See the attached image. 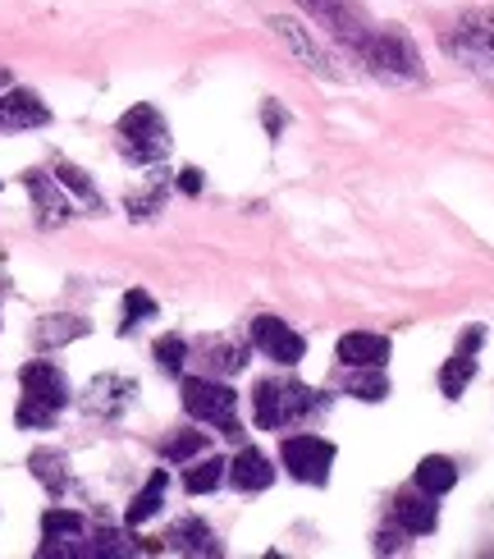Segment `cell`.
Returning a JSON list of instances; mask_svg holds the SVG:
<instances>
[{
  "label": "cell",
  "mask_w": 494,
  "mask_h": 559,
  "mask_svg": "<svg viewBox=\"0 0 494 559\" xmlns=\"http://www.w3.org/2000/svg\"><path fill=\"white\" fill-rule=\"evenodd\" d=\"M325 408V394L298 381H256L252 390V423L262 431H289Z\"/></svg>",
  "instance_id": "1"
},
{
  "label": "cell",
  "mask_w": 494,
  "mask_h": 559,
  "mask_svg": "<svg viewBox=\"0 0 494 559\" xmlns=\"http://www.w3.org/2000/svg\"><path fill=\"white\" fill-rule=\"evenodd\" d=\"M120 138H115V147H120V156L129 160V166H156V160L170 156V129H165L160 110L137 102L133 110L120 115V129H115Z\"/></svg>",
  "instance_id": "2"
},
{
  "label": "cell",
  "mask_w": 494,
  "mask_h": 559,
  "mask_svg": "<svg viewBox=\"0 0 494 559\" xmlns=\"http://www.w3.org/2000/svg\"><path fill=\"white\" fill-rule=\"evenodd\" d=\"M183 413L193 423L220 427L225 436H243L239 427V390L216 377H183Z\"/></svg>",
  "instance_id": "3"
},
{
  "label": "cell",
  "mask_w": 494,
  "mask_h": 559,
  "mask_svg": "<svg viewBox=\"0 0 494 559\" xmlns=\"http://www.w3.org/2000/svg\"><path fill=\"white\" fill-rule=\"evenodd\" d=\"M358 60L371 69V74H381V79H389V83H417V79H421V56H417V46H412L403 33H394V28H375V33L362 41Z\"/></svg>",
  "instance_id": "4"
},
{
  "label": "cell",
  "mask_w": 494,
  "mask_h": 559,
  "mask_svg": "<svg viewBox=\"0 0 494 559\" xmlns=\"http://www.w3.org/2000/svg\"><path fill=\"white\" fill-rule=\"evenodd\" d=\"M41 559H83L92 555V532H87V519L79 509H46L41 514V546H37Z\"/></svg>",
  "instance_id": "5"
},
{
  "label": "cell",
  "mask_w": 494,
  "mask_h": 559,
  "mask_svg": "<svg viewBox=\"0 0 494 559\" xmlns=\"http://www.w3.org/2000/svg\"><path fill=\"white\" fill-rule=\"evenodd\" d=\"M279 463H285V473L293 481H308V486H325L329 481V468H335V445H329L325 436H285V445H279Z\"/></svg>",
  "instance_id": "6"
},
{
  "label": "cell",
  "mask_w": 494,
  "mask_h": 559,
  "mask_svg": "<svg viewBox=\"0 0 494 559\" xmlns=\"http://www.w3.org/2000/svg\"><path fill=\"white\" fill-rule=\"evenodd\" d=\"M298 5L308 10V14L321 23V28H325L329 37H335V41H344L352 56H358V51H362V41L375 33L371 23L362 19L358 0H298Z\"/></svg>",
  "instance_id": "7"
},
{
  "label": "cell",
  "mask_w": 494,
  "mask_h": 559,
  "mask_svg": "<svg viewBox=\"0 0 494 559\" xmlns=\"http://www.w3.org/2000/svg\"><path fill=\"white\" fill-rule=\"evenodd\" d=\"M248 340H252L256 354H266L279 367H298L302 358H308V340H302L293 325L279 321V317H252Z\"/></svg>",
  "instance_id": "8"
},
{
  "label": "cell",
  "mask_w": 494,
  "mask_h": 559,
  "mask_svg": "<svg viewBox=\"0 0 494 559\" xmlns=\"http://www.w3.org/2000/svg\"><path fill=\"white\" fill-rule=\"evenodd\" d=\"M449 51L467 64L494 69V10H467L449 33Z\"/></svg>",
  "instance_id": "9"
},
{
  "label": "cell",
  "mask_w": 494,
  "mask_h": 559,
  "mask_svg": "<svg viewBox=\"0 0 494 559\" xmlns=\"http://www.w3.org/2000/svg\"><path fill=\"white\" fill-rule=\"evenodd\" d=\"M133 400H137V381L120 377V371H106V377H92V385L83 390V413L115 423V417H124L133 408Z\"/></svg>",
  "instance_id": "10"
},
{
  "label": "cell",
  "mask_w": 494,
  "mask_h": 559,
  "mask_svg": "<svg viewBox=\"0 0 494 559\" xmlns=\"http://www.w3.org/2000/svg\"><path fill=\"white\" fill-rule=\"evenodd\" d=\"M485 344V325H472L458 348H454V358L439 367V390H444V400H462L467 385L477 381V348Z\"/></svg>",
  "instance_id": "11"
},
{
  "label": "cell",
  "mask_w": 494,
  "mask_h": 559,
  "mask_svg": "<svg viewBox=\"0 0 494 559\" xmlns=\"http://www.w3.org/2000/svg\"><path fill=\"white\" fill-rule=\"evenodd\" d=\"M19 385L28 400H41V404H51V408H69V400H74V390H69V377L56 367V362H23L19 367Z\"/></svg>",
  "instance_id": "12"
},
{
  "label": "cell",
  "mask_w": 494,
  "mask_h": 559,
  "mask_svg": "<svg viewBox=\"0 0 494 559\" xmlns=\"http://www.w3.org/2000/svg\"><path fill=\"white\" fill-rule=\"evenodd\" d=\"M51 124V110L37 92L28 87H5L0 92V133H23V129H46Z\"/></svg>",
  "instance_id": "13"
},
{
  "label": "cell",
  "mask_w": 494,
  "mask_h": 559,
  "mask_svg": "<svg viewBox=\"0 0 494 559\" xmlns=\"http://www.w3.org/2000/svg\"><path fill=\"white\" fill-rule=\"evenodd\" d=\"M270 33H275L279 41L289 46V56H293L298 64H308L312 74H325V79H335V64H329V56L321 51V41H316V37H312L308 28H302L298 19H285V14H275V19H270Z\"/></svg>",
  "instance_id": "14"
},
{
  "label": "cell",
  "mask_w": 494,
  "mask_h": 559,
  "mask_svg": "<svg viewBox=\"0 0 494 559\" xmlns=\"http://www.w3.org/2000/svg\"><path fill=\"white\" fill-rule=\"evenodd\" d=\"M229 486L233 491H243V496H262L275 486V468H270V459L262 450H239L229 459Z\"/></svg>",
  "instance_id": "15"
},
{
  "label": "cell",
  "mask_w": 494,
  "mask_h": 559,
  "mask_svg": "<svg viewBox=\"0 0 494 559\" xmlns=\"http://www.w3.org/2000/svg\"><path fill=\"white\" fill-rule=\"evenodd\" d=\"M23 189L33 193V202H37V212H41V225H60V221H69V198H64V183L56 179V175H46V170H23Z\"/></svg>",
  "instance_id": "16"
},
{
  "label": "cell",
  "mask_w": 494,
  "mask_h": 559,
  "mask_svg": "<svg viewBox=\"0 0 494 559\" xmlns=\"http://www.w3.org/2000/svg\"><path fill=\"white\" fill-rule=\"evenodd\" d=\"M165 546H170L174 555H197V559L225 550L220 537H216V527H210L206 519H179L170 532H165Z\"/></svg>",
  "instance_id": "17"
},
{
  "label": "cell",
  "mask_w": 494,
  "mask_h": 559,
  "mask_svg": "<svg viewBox=\"0 0 494 559\" xmlns=\"http://www.w3.org/2000/svg\"><path fill=\"white\" fill-rule=\"evenodd\" d=\"M394 523L408 532V537H431V532L439 527V504L435 496L417 491V496H398L394 500Z\"/></svg>",
  "instance_id": "18"
},
{
  "label": "cell",
  "mask_w": 494,
  "mask_h": 559,
  "mask_svg": "<svg viewBox=\"0 0 494 559\" xmlns=\"http://www.w3.org/2000/svg\"><path fill=\"white\" fill-rule=\"evenodd\" d=\"M335 358L344 367H385L389 362V340L385 335H371V331H348L335 348Z\"/></svg>",
  "instance_id": "19"
},
{
  "label": "cell",
  "mask_w": 494,
  "mask_h": 559,
  "mask_svg": "<svg viewBox=\"0 0 494 559\" xmlns=\"http://www.w3.org/2000/svg\"><path fill=\"white\" fill-rule=\"evenodd\" d=\"M412 481H417V491H426V496H449L454 486H458V463L454 459H444V454H426L417 463V473H412Z\"/></svg>",
  "instance_id": "20"
},
{
  "label": "cell",
  "mask_w": 494,
  "mask_h": 559,
  "mask_svg": "<svg viewBox=\"0 0 494 559\" xmlns=\"http://www.w3.org/2000/svg\"><path fill=\"white\" fill-rule=\"evenodd\" d=\"M165 491H170V473L156 468V473L147 477L143 491H137V496L129 500V514H124V523H129V527H143V523H152V519L160 514V504H165Z\"/></svg>",
  "instance_id": "21"
},
{
  "label": "cell",
  "mask_w": 494,
  "mask_h": 559,
  "mask_svg": "<svg viewBox=\"0 0 494 559\" xmlns=\"http://www.w3.org/2000/svg\"><path fill=\"white\" fill-rule=\"evenodd\" d=\"M225 481H229V459H220V454L197 459V463L183 468V491L188 496H210V491H220Z\"/></svg>",
  "instance_id": "22"
},
{
  "label": "cell",
  "mask_w": 494,
  "mask_h": 559,
  "mask_svg": "<svg viewBox=\"0 0 494 559\" xmlns=\"http://www.w3.org/2000/svg\"><path fill=\"white\" fill-rule=\"evenodd\" d=\"M344 390L352 394V400H362V404H381V400H389L385 367H348Z\"/></svg>",
  "instance_id": "23"
},
{
  "label": "cell",
  "mask_w": 494,
  "mask_h": 559,
  "mask_svg": "<svg viewBox=\"0 0 494 559\" xmlns=\"http://www.w3.org/2000/svg\"><path fill=\"white\" fill-rule=\"evenodd\" d=\"M28 468H33V477L51 496H64V486H69V459L60 450H33L28 454Z\"/></svg>",
  "instance_id": "24"
},
{
  "label": "cell",
  "mask_w": 494,
  "mask_h": 559,
  "mask_svg": "<svg viewBox=\"0 0 494 559\" xmlns=\"http://www.w3.org/2000/svg\"><path fill=\"white\" fill-rule=\"evenodd\" d=\"M133 555H147V550L137 546L129 532H120V527H97L92 532V555L87 559H133Z\"/></svg>",
  "instance_id": "25"
},
{
  "label": "cell",
  "mask_w": 494,
  "mask_h": 559,
  "mask_svg": "<svg viewBox=\"0 0 494 559\" xmlns=\"http://www.w3.org/2000/svg\"><path fill=\"white\" fill-rule=\"evenodd\" d=\"M87 331H92V325L83 317H41L37 321V344L41 348H60L69 340H83Z\"/></svg>",
  "instance_id": "26"
},
{
  "label": "cell",
  "mask_w": 494,
  "mask_h": 559,
  "mask_svg": "<svg viewBox=\"0 0 494 559\" xmlns=\"http://www.w3.org/2000/svg\"><path fill=\"white\" fill-rule=\"evenodd\" d=\"M206 367L220 371V377H233V371L248 367V344H233V340H216L206 348Z\"/></svg>",
  "instance_id": "27"
},
{
  "label": "cell",
  "mask_w": 494,
  "mask_h": 559,
  "mask_svg": "<svg viewBox=\"0 0 494 559\" xmlns=\"http://www.w3.org/2000/svg\"><path fill=\"white\" fill-rule=\"evenodd\" d=\"M56 179L64 183L69 193H79V198L92 206V212H106V202H101V193H97V183L87 179V170H79V166H69V160H60V166H56Z\"/></svg>",
  "instance_id": "28"
},
{
  "label": "cell",
  "mask_w": 494,
  "mask_h": 559,
  "mask_svg": "<svg viewBox=\"0 0 494 559\" xmlns=\"http://www.w3.org/2000/svg\"><path fill=\"white\" fill-rule=\"evenodd\" d=\"M206 445H210L206 431H179V436H170V440H165V445H160V459H165V463H174V468H179V463L197 459Z\"/></svg>",
  "instance_id": "29"
},
{
  "label": "cell",
  "mask_w": 494,
  "mask_h": 559,
  "mask_svg": "<svg viewBox=\"0 0 494 559\" xmlns=\"http://www.w3.org/2000/svg\"><path fill=\"white\" fill-rule=\"evenodd\" d=\"M56 417H60V408L41 404V400H28V394H23L19 408H14L19 431H46V427H56Z\"/></svg>",
  "instance_id": "30"
},
{
  "label": "cell",
  "mask_w": 494,
  "mask_h": 559,
  "mask_svg": "<svg viewBox=\"0 0 494 559\" xmlns=\"http://www.w3.org/2000/svg\"><path fill=\"white\" fill-rule=\"evenodd\" d=\"M152 354H156V367H160V371L179 377V371L188 367V340H183V335H160Z\"/></svg>",
  "instance_id": "31"
},
{
  "label": "cell",
  "mask_w": 494,
  "mask_h": 559,
  "mask_svg": "<svg viewBox=\"0 0 494 559\" xmlns=\"http://www.w3.org/2000/svg\"><path fill=\"white\" fill-rule=\"evenodd\" d=\"M160 308H156V298L147 294V289H129L124 294V325H120V335H129L133 325H143V321H152Z\"/></svg>",
  "instance_id": "32"
},
{
  "label": "cell",
  "mask_w": 494,
  "mask_h": 559,
  "mask_svg": "<svg viewBox=\"0 0 494 559\" xmlns=\"http://www.w3.org/2000/svg\"><path fill=\"white\" fill-rule=\"evenodd\" d=\"M160 202H165V189H156V193H143V198H129V216L137 221V216H143V221H152L156 212H160Z\"/></svg>",
  "instance_id": "33"
},
{
  "label": "cell",
  "mask_w": 494,
  "mask_h": 559,
  "mask_svg": "<svg viewBox=\"0 0 494 559\" xmlns=\"http://www.w3.org/2000/svg\"><path fill=\"white\" fill-rule=\"evenodd\" d=\"M403 537H408V532L394 523V532H381V537H375V550H381V555H389V550H403Z\"/></svg>",
  "instance_id": "34"
},
{
  "label": "cell",
  "mask_w": 494,
  "mask_h": 559,
  "mask_svg": "<svg viewBox=\"0 0 494 559\" xmlns=\"http://www.w3.org/2000/svg\"><path fill=\"white\" fill-rule=\"evenodd\" d=\"M179 189H183L188 198H197V193H202V170H193V166L179 170Z\"/></svg>",
  "instance_id": "35"
},
{
  "label": "cell",
  "mask_w": 494,
  "mask_h": 559,
  "mask_svg": "<svg viewBox=\"0 0 494 559\" xmlns=\"http://www.w3.org/2000/svg\"><path fill=\"white\" fill-rule=\"evenodd\" d=\"M0 87H10V69L5 64H0Z\"/></svg>",
  "instance_id": "36"
}]
</instances>
